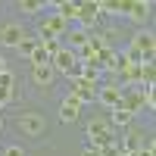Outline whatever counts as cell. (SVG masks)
<instances>
[{
    "mask_svg": "<svg viewBox=\"0 0 156 156\" xmlns=\"http://www.w3.org/2000/svg\"><path fill=\"white\" fill-rule=\"evenodd\" d=\"M153 16V3H131V9H128V19L134 22H147Z\"/></svg>",
    "mask_w": 156,
    "mask_h": 156,
    "instance_id": "13",
    "label": "cell"
},
{
    "mask_svg": "<svg viewBox=\"0 0 156 156\" xmlns=\"http://www.w3.org/2000/svg\"><path fill=\"white\" fill-rule=\"evenodd\" d=\"M69 97H75L78 103H94L97 100V84L84 81V78H72L69 81Z\"/></svg>",
    "mask_w": 156,
    "mask_h": 156,
    "instance_id": "2",
    "label": "cell"
},
{
    "mask_svg": "<svg viewBox=\"0 0 156 156\" xmlns=\"http://www.w3.org/2000/svg\"><path fill=\"white\" fill-rule=\"evenodd\" d=\"M62 47H66V44H62V41H56V37H47V41H41V50L47 53V59H53Z\"/></svg>",
    "mask_w": 156,
    "mask_h": 156,
    "instance_id": "16",
    "label": "cell"
},
{
    "mask_svg": "<svg viewBox=\"0 0 156 156\" xmlns=\"http://www.w3.org/2000/svg\"><path fill=\"white\" fill-rule=\"evenodd\" d=\"M22 37H25V34H22V28H19L16 22H9V25L0 28V44H3V47H19Z\"/></svg>",
    "mask_w": 156,
    "mask_h": 156,
    "instance_id": "9",
    "label": "cell"
},
{
    "mask_svg": "<svg viewBox=\"0 0 156 156\" xmlns=\"http://www.w3.org/2000/svg\"><path fill=\"white\" fill-rule=\"evenodd\" d=\"M140 97H144V106H147V109L156 106V90H153V84H144V87H140Z\"/></svg>",
    "mask_w": 156,
    "mask_h": 156,
    "instance_id": "17",
    "label": "cell"
},
{
    "mask_svg": "<svg viewBox=\"0 0 156 156\" xmlns=\"http://www.w3.org/2000/svg\"><path fill=\"white\" fill-rule=\"evenodd\" d=\"M97 100H100L106 109H115V106L122 103V87H115V84H109V87H100V90H97Z\"/></svg>",
    "mask_w": 156,
    "mask_h": 156,
    "instance_id": "8",
    "label": "cell"
},
{
    "mask_svg": "<svg viewBox=\"0 0 156 156\" xmlns=\"http://www.w3.org/2000/svg\"><path fill=\"white\" fill-rule=\"evenodd\" d=\"M66 31H69V22L53 12V16H47L41 25H37V44L47 41V37H56V41H59V37H66Z\"/></svg>",
    "mask_w": 156,
    "mask_h": 156,
    "instance_id": "1",
    "label": "cell"
},
{
    "mask_svg": "<svg viewBox=\"0 0 156 156\" xmlns=\"http://www.w3.org/2000/svg\"><path fill=\"white\" fill-rule=\"evenodd\" d=\"M81 156H100V153H97V150H90V147H84V153H81Z\"/></svg>",
    "mask_w": 156,
    "mask_h": 156,
    "instance_id": "23",
    "label": "cell"
},
{
    "mask_svg": "<svg viewBox=\"0 0 156 156\" xmlns=\"http://www.w3.org/2000/svg\"><path fill=\"white\" fill-rule=\"evenodd\" d=\"M144 144H147V134H144V131H137V128H128L125 137H122V153H125V156H134Z\"/></svg>",
    "mask_w": 156,
    "mask_h": 156,
    "instance_id": "6",
    "label": "cell"
},
{
    "mask_svg": "<svg viewBox=\"0 0 156 156\" xmlns=\"http://www.w3.org/2000/svg\"><path fill=\"white\" fill-rule=\"evenodd\" d=\"M19 9L22 12H37V9H44V0H22Z\"/></svg>",
    "mask_w": 156,
    "mask_h": 156,
    "instance_id": "19",
    "label": "cell"
},
{
    "mask_svg": "<svg viewBox=\"0 0 156 156\" xmlns=\"http://www.w3.org/2000/svg\"><path fill=\"white\" fill-rule=\"evenodd\" d=\"M0 128H3V115H0Z\"/></svg>",
    "mask_w": 156,
    "mask_h": 156,
    "instance_id": "25",
    "label": "cell"
},
{
    "mask_svg": "<svg viewBox=\"0 0 156 156\" xmlns=\"http://www.w3.org/2000/svg\"><path fill=\"white\" fill-rule=\"evenodd\" d=\"M0 87H12V72H9V69L0 75Z\"/></svg>",
    "mask_w": 156,
    "mask_h": 156,
    "instance_id": "22",
    "label": "cell"
},
{
    "mask_svg": "<svg viewBox=\"0 0 156 156\" xmlns=\"http://www.w3.org/2000/svg\"><path fill=\"white\" fill-rule=\"evenodd\" d=\"M53 66H31V78H34V81L37 84H50V81H53Z\"/></svg>",
    "mask_w": 156,
    "mask_h": 156,
    "instance_id": "14",
    "label": "cell"
},
{
    "mask_svg": "<svg viewBox=\"0 0 156 156\" xmlns=\"http://www.w3.org/2000/svg\"><path fill=\"white\" fill-rule=\"evenodd\" d=\"M56 16H62L66 22H75L78 19V3L75 0H59L56 3Z\"/></svg>",
    "mask_w": 156,
    "mask_h": 156,
    "instance_id": "12",
    "label": "cell"
},
{
    "mask_svg": "<svg viewBox=\"0 0 156 156\" xmlns=\"http://www.w3.org/2000/svg\"><path fill=\"white\" fill-rule=\"evenodd\" d=\"M134 156H156V144H153V137H147V144L144 147H140Z\"/></svg>",
    "mask_w": 156,
    "mask_h": 156,
    "instance_id": "20",
    "label": "cell"
},
{
    "mask_svg": "<svg viewBox=\"0 0 156 156\" xmlns=\"http://www.w3.org/2000/svg\"><path fill=\"white\" fill-rule=\"evenodd\" d=\"M106 119H109V125H112V128H128V125L134 122V115L128 112V109H122V106H115V109H109Z\"/></svg>",
    "mask_w": 156,
    "mask_h": 156,
    "instance_id": "10",
    "label": "cell"
},
{
    "mask_svg": "<svg viewBox=\"0 0 156 156\" xmlns=\"http://www.w3.org/2000/svg\"><path fill=\"white\" fill-rule=\"evenodd\" d=\"M75 62H78V56H75V50H69V47H62L59 53H56L53 59H50V66H53V72H66V75H69V69L75 66Z\"/></svg>",
    "mask_w": 156,
    "mask_h": 156,
    "instance_id": "7",
    "label": "cell"
},
{
    "mask_svg": "<svg viewBox=\"0 0 156 156\" xmlns=\"http://www.w3.org/2000/svg\"><path fill=\"white\" fill-rule=\"evenodd\" d=\"M19 53H25V56H31L34 50H37V37H22V44L16 47Z\"/></svg>",
    "mask_w": 156,
    "mask_h": 156,
    "instance_id": "18",
    "label": "cell"
},
{
    "mask_svg": "<svg viewBox=\"0 0 156 156\" xmlns=\"http://www.w3.org/2000/svg\"><path fill=\"white\" fill-rule=\"evenodd\" d=\"M122 109H128L131 115H137L144 109V97H140V87H122Z\"/></svg>",
    "mask_w": 156,
    "mask_h": 156,
    "instance_id": "5",
    "label": "cell"
},
{
    "mask_svg": "<svg viewBox=\"0 0 156 156\" xmlns=\"http://www.w3.org/2000/svg\"><path fill=\"white\" fill-rule=\"evenodd\" d=\"M100 19V6H97V0H87V3H78V19L75 22H81V28L87 31L90 25H97Z\"/></svg>",
    "mask_w": 156,
    "mask_h": 156,
    "instance_id": "4",
    "label": "cell"
},
{
    "mask_svg": "<svg viewBox=\"0 0 156 156\" xmlns=\"http://www.w3.org/2000/svg\"><path fill=\"white\" fill-rule=\"evenodd\" d=\"M44 128H47V122H44V115H37V112H25L22 119H19V131H22L25 137L44 134Z\"/></svg>",
    "mask_w": 156,
    "mask_h": 156,
    "instance_id": "3",
    "label": "cell"
},
{
    "mask_svg": "<svg viewBox=\"0 0 156 156\" xmlns=\"http://www.w3.org/2000/svg\"><path fill=\"white\" fill-rule=\"evenodd\" d=\"M6 72V59H0V75H3Z\"/></svg>",
    "mask_w": 156,
    "mask_h": 156,
    "instance_id": "24",
    "label": "cell"
},
{
    "mask_svg": "<svg viewBox=\"0 0 156 156\" xmlns=\"http://www.w3.org/2000/svg\"><path fill=\"white\" fill-rule=\"evenodd\" d=\"M87 37H90V31H84V28L69 31V50H81V47L87 44Z\"/></svg>",
    "mask_w": 156,
    "mask_h": 156,
    "instance_id": "15",
    "label": "cell"
},
{
    "mask_svg": "<svg viewBox=\"0 0 156 156\" xmlns=\"http://www.w3.org/2000/svg\"><path fill=\"white\" fill-rule=\"evenodd\" d=\"M78 109H81V103H78L75 97H66V100H62V106H59V119H62V122H75V119H78Z\"/></svg>",
    "mask_w": 156,
    "mask_h": 156,
    "instance_id": "11",
    "label": "cell"
},
{
    "mask_svg": "<svg viewBox=\"0 0 156 156\" xmlns=\"http://www.w3.org/2000/svg\"><path fill=\"white\" fill-rule=\"evenodd\" d=\"M3 156H25V153H22V147H19V144H9V147L3 150Z\"/></svg>",
    "mask_w": 156,
    "mask_h": 156,
    "instance_id": "21",
    "label": "cell"
}]
</instances>
